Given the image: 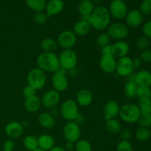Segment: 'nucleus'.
I'll use <instances>...</instances> for the list:
<instances>
[{"label": "nucleus", "instance_id": "a18cd8bd", "mask_svg": "<svg viewBox=\"0 0 151 151\" xmlns=\"http://www.w3.org/2000/svg\"><path fill=\"white\" fill-rule=\"evenodd\" d=\"M15 148V143L13 139H7V141L4 142L3 145L2 150L3 151H13Z\"/></svg>", "mask_w": 151, "mask_h": 151}, {"label": "nucleus", "instance_id": "6e6d98bb", "mask_svg": "<svg viewBox=\"0 0 151 151\" xmlns=\"http://www.w3.org/2000/svg\"><path fill=\"white\" fill-rule=\"evenodd\" d=\"M142 1H143V0H142Z\"/></svg>", "mask_w": 151, "mask_h": 151}, {"label": "nucleus", "instance_id": "ea45409f", "mask_svg": "<svg viewBox=\"0 0 151 151\" xmlns=\"http://www.w3.org/2000/svg\"><path fill=\"white\" fill-rule=\"evenodd\" d=\"M47 16L46 13H43V12H38L36 13L34 16V22L36 24L40 25H44V24L47 22Z\"/></svg>", "mask_w": 151, "mask_h": 151}, {"label": "nucleus", "instance_id": "2eb2a0df", "mask_svg": "<svg viewBox=\"0 0 151 151\" xmlns=\"http://www.w3.org/2000/svg\"><path fill=\"white\" fill-rule=\"evenodd\" d=\"M99 66L105 73L111 74L116 71V59L111 55H103L99 60Z\"/></svg>", "mask_w": 151, "mask_h": 151}, {"label": "nucleus", "instance_id": "2f4dec72", "mask_svg": "<svg viewBox=\"0 0 151 151\" xmlns=\"http://www.w3.org/2000/svg\"><path fill=\"white\" fill-rule=\"evenodd\" d=\"M136 138L140 142H145L151 137V131L148 128L140 127L135 132Z\"/></svg>", "mask_w": 151, "mask_h": 151}, {"label": "nucleus", "instance_id": "393cba45", "mask_svg": "<svg viewBox=\"0 0 151 151\" xmlns=\"http://www.w3.org/2000/svg\"><path fill=\"white\" fill-rule=\"evenodd\" d=\"M90 29H91V25L89 22L81 19L75 24L72 31L77 35V37H82L86 35L89 32Z\"/></svg>", "mask_w": 151, "mask_h": 151}, {"label": "nucleus", "instance_id": "ddd939ff", "mask_svg": "<svg viewBox=\"0 0 151 151\" xmlns=\"http://www.w3.org/2000/svg\"><path fill=\"white\" fill-rule=\"evenodd\" d=\"M60 100V93L55 89L46 91L41 98V106L48 109H52L58 106Z\"/></svg>", "mask_w": 151, "mask_h": 151}, {"label": "nucleus", "instance_id": "f257e3e1", "mask_svg": "<svg viewBox=\"0 0 151 151\" xmlns=\"http://www.w3.org/2000/svg\"><path fill=\"white\" fill-rule=\"evenodd\" d=\"M111 23V15L109 9L104 6H97L90 15L89 24L91 27L102 31L107 29Z\"/></svg>", "mask_w": 151, "mask_h": 151}, {"label": "nucleus", "instance_id": "5fc2aeb1", "mask_svg": "<svg viewBox=\"0 0 151 151\" xmlns=\"http://www.w3.org/2000/svg\"><path fill=\"white\" fill-rule=\"evenodd\" d=\"M32 151H45V150H42V149H41V148H37V149H35V150H34Z\"/></svg>", "mask_w": 151, "mask_h": 151}, {"label": "nucleus", "instance_id": "7ed1b4c3", "mask_svg": "<svg viewBox=\"0 0 151 151\" xmlns=\"http://www.w3.org/2000/svg\"><path fill=\"white\" fill-rule=\"evenodd\" d=\"M119 116L122 121L127 123H135L138 122L141 116V111L137 105L126 103L120 107Z\"/></svg>", "mask_w": 151, "mask_h": 151}, {"label": "nucleus", "instance_id": "412c9836", "mask_svg": "<svg viewBox=\"0 0 151 151\" xmlns=\"http://www.w3.org/2000/svg\"><path fill=\"white\" fill-rule=\"evenodd\" d=\"M135 83L138 86L150 87L151 72L147 69H142L135 74Z\"/></svg>", "mask_w": 151, "mask_h": 151}, {"label": "nucleus", "instance_id": "79ce46f5", "mask_svg": "<svg viewBox=\"0 0 151 151\" xmlns=\"http://www.w3.org/2000/svg\"><path fill=\"white\" fill-rule=\"evenodd\" d=\"M139 58L145 63H151V50L147 49L142 51Z\"/></svg>", "mask_w": 151, "mask_h": 151}, {"label": "nucleus", "instance_id": "c9c22d12", "mask_svg": "<svg viewBox=\"0 0 151 151\" xmlns=\"http://www.w3.org/2000/svg\"><path fill=\"white\" fill-rule=\"evenodd\" d=\"M137 97L139 98H151V88L150 87L138 86Z\"/></svg>", "mask_w": 151, "mask_h": 151}, {"label": "nucleus", "instance_id": "aec40b11", "mask_svg": "<svg viewBox=\"0 0 151 151\" xmlns=\"http://www.w3.org/2000/svg\"><path fill=\"white\" fill-rule=\"evenodd\" d=\"M64 7V3L62 0H50L47 2L46 5V14L47 17H52L53 16L61 13Z\"/></svg>", "mask_w": 151, "mask_h": 151}, {"label": "nucleus", "instance_id": "864d4df0", "mask_svg": "<svg viewBox=\"0 0 151 151\" xmlns=\"http://www.w3.org/2000/svg\"><path fill=\"white\" fill-rule=\"evenodd\" d=\"M49 151H66L65 150L64 147H61V146H54L52 149H50Z\"/></svg>", "mask_w": 151, "mask_h": 151}, {"label": "nucleus", "instance_id": "4c0bfd02", "mask_svg": "<svg viewBox=\"0 0 151 151\" xmlns=\"http://www.w3.org/2000/svg\"><path fill=\"white\" fill-rule=\"evenodd\" d=\"M137 122L142 128H150L151 127V114H141V116H140Z\"/></svg>", "mask_w": 151, "mask_h": 151}, {"label": "nucleus", "instance_id": "6ab92c4d", "mask_svg": "<svg viewBox=\"0 0 151 151\" xmlns=\"http://www.w3.org/2000/svg\"><path fill=\"white\" fill-rule=\"evenodd\" d=\"M93 94L90 90L83 88L79 90L76 94V103L81 107H87L93 102Z\"/></svg>", "mask_w": 151, "mask_h": 151}, {"label": "nucleus", "instance_id": "09e8293b", "mask_svg": "<svg viewBox=\"0 0 151 151\" xmlns=\"http://www.w3.org/2000/svg\"><path fill=\"white\" fill-rule=\"evenodd\" d=\"M142 63V61L139 58H136L135 59H134L133 60V65H134V69H139V68L141 67Z\"/></svg>", "mask_w": 151, "mask_h": 151}, {"label": "nucleus", "instance_id": "b1692460", "mask_svg": "<svg viewBox=\"0 0 151 151\" xmlns=\"http://www.w3.org/2000/svg\"><path fill=\"white\" fill-rule=\"evenodd\" d=\"M24 109L29 113H35L41 109V101L38 96L35 95L32 97L26 98L24 100Z\"/></svg>", "mask_w": 151, "mask_h": 151}, {"label": "nucleus", "instance_id": "cd10ccee", "mask_svg": "<svg viewBox=\"0 0 151 151\" xmlns=\"http://www.w3.org/2000/svg\"><path fill=\"white\" fill-rule=\"evenodd\" d=\"M25 2L27 7L35 13L43 12L47 5L46 0H25Z\"/></svg>", "mask_w": 151, "mask_h": 151}, {"label": "nucleus", "instance_id": "a878e982", "mask_svg": "<svg viewBox=\"0 0 151 151\" xmlns=\"http://www.w3.org/2000/svg\"><path fill=\"white\" fill-rule=\"evenodd\" d=\"M94 8V3L91 0H82L78 4V12L81 16H90Z\"/></svg>", "mask_w": 151, "mask_h": 151}, {"label": "nucleus", "instance_id": "1a4fd4ad", "mask_svg": "<svg viewBox=\"0 0 151 151\" xmlns=\"http://www.w3.org/2000/svg\"><path fill=\"white\" fill-rule=\"evenodd\" d=\"M77 35L73 31L66 29L59 33L57 38L58 45L63 50L72 49L77 43Z\"/></svg>", "mask_w": 151, "mask_h": 151}, {"label": "nucleus", "instance_id": "72a5a7b5", "mask_svg": "<svg viewBox=\"0 0 151 151\" xmlns=\"http://www.w3.org/2000/svg\"><path fill=\"white\" fill-rule=\"evenodd\" d=\"M110 40L111 38L107 34V32H102L97 37L96 43H97V45L98 47L102 48V47L110 44Z\"/></svg>", "mask_w": 151, "mask_h": 151}, {"label": "nucleus", "instance_id": "f704fd0d", "mask_svg": "<svg viewBox=\"0 0 151 151\" xmlns=\"http://www.w3.org/2000/svg\"><path fill=\"white\" fill-rule=\"evenodd\" d=\"M136 44H137V47L139 50L143 51V50H147V48L150 46V41H149V38L145 35L144 36H140L137 38Z\"/></svg>", "mask_w": 151, "mask_h": 151}, {"label": "nucleus", "instance_id": "5701e85b", "mask_svg": "<svg viewBox=\"0 0 151 151\" xmlns=\"http://www.w3.org/2000/svg\"><path fill=\"white\" fill-rule=\"evenodd\" d=\"M38 148L49 151L55 146V139L52 135L43 134L38 137Z\"/></svg>", "mask_w": 151, "mask_h": 151}, {"label": "nucleus", "instance_id": "f3484780", "mask_svg": "<svg viewBox=\"0 0 151 151\" xmlns=\"http://www.w3.org/2000/svg\"><path fill=\"white\" fill-rule=\"evenodd\" d=\"M129 51V44L124 41H117L111 44V54L116 59L128 56Z\"/></svg>", "mask_w": 151, "mask_h": 151}, {"label": "nucleus", "instance_id": "4be33fe9", "mask_svg": "<svg viewBox=\"0 0 151 151\" xmlns=\"http://www.w3.org/2000/svg\"><path fill=\"white\" fill-rule=\"evenodd\" d=\"M38 122L42 128L46 129L53 128L56 123L55 116L48 112H43L40 114L38 117Z\"/></svg>", "mask_w": 151, "mask_h": 151}, {"label": "nucleus", "instance_id": "bb28decb", "mask_svg": "<svg viewBox=\"0 0 151 151\" xmlns=\"http://www.w3.org/2000/svg\"><path fill=\"white\" fill-rule=\"evenodd\" d=\"M58 46L57 41L51 38H44L40 44V47L44 52H54Z\"/></svg>", "mask_w": 151, "mask_h": 151}, {"label": "nucleus", "instance_id": "20e7f679", "mask_svg": "<svg viewBox=\"0 0 151 151\" xmlns=\"http://www.w3.org/2000/svg\"><path fill=\"white\" fill-rule=\"evenodd\" d=\"M59 113L61 117L68 122L75 121L79 114V108L76 101L72 99H67L62 103Z\"/></svg>", "mask_w": 151, "mask_h": 151}, {"label": "nucleus", "instance_id": "49530a36", "mask_svg": "<svg viewBox=\"0 0 151 151\" xmlns=\"http://www.w3.org/2000/svg\"><path fill=\"white\" fill-rule=\"evenodd\" d=\"M119 134H120V138L122 139V140H126V141H129L130 139L132 137L131 132L127 128H124V129L121 130Z\"/></svg>", "mask_w": 151, "mask_h": 151}, {"label": "nucleus", "instance_id": "a19ab883", "mask_svg": "<svg viewBox=\"0 0 151 151\" xmlns=\"http://www.w3.org/2000/svg\"><path fill=\"white\" fill-rule=\"evenodd\" d=\"M35 93H36V91L33 88H32L30 86L28 85V84L25 86L24 87L23 90H22V94H23V96L25 97V99L29 98V97H32V96H35Z\"/></svg>", "mask_w": 151, "mask_h": 151}, {"label": "nucleus", "instance_id": "f8f14e48", "mask_svg": "<svg viewBox=\"0 0 151 151\" xmlns=\"http://www.w3.org/2000/svg\"><path fill=\"white\" fill-rule=\"evenodd\" d=\"M109 11L114 19H122L128 13V6L123 0H113L109 4Z\"/></svg>", "mask_w": 151, "mask_h": 151}, {"label": "nucleus", "instance_id": "37998d69", "mask_svg": "<svg viewBox=\"0 0 151 151\" xmlns=\"http://www.w3.org/2000/svg\"><path fill=\"white\" fill-rule=\"evenodd\" d=\"M137 106H139L140 110L151 106V98H139L138 100Z\"/></svg>", "mask_w": 151, "mask_h": 151}, {"label": "nucleus", "instance_id": "8fccbe9b", "mask_svg": "<svg viewBox=\"0 0 151 151\" xmlns=\"http://www.w3.org/2000/svg\"><path fill=\"white\" fill-rule=\"evenodd\" d=\"M75 148V143L72 142H66L65 145V150H72Z\"/></svg>", "mask_w": 151, "mask_h": 151}, {"label": "nucleus", "instance_id": "9b49d317", "mask_svg": "<svg viewBox=\"0 0 151 151\" xmlns=\"http://www.w3.org/2000/svg\"><path fill=\"white\" fill-rule=\"evenodd\" d=\"M134 70L133 59L130 57L125 56L116 60V67L115 72L119 76L127 78L133 73Z\"/></svg>", "mask_w": 151, "mask_h": 151}, {"label": "nucleus", "instance_id": "4468645a", "mask_svg": "<svg viewBox=\"0 0 151 151\" xmlns=\"http://www.w3.org/2000/svg\"><path fill=\"white\" fill-rule=\"evenodd\" d=\"M4 133L9 139H16L23 134L24 126L18 121H11L6 125Z\"/></svg>", "mask_w": 151, "mask_h": 151}, {"label": "nucleus", "instance_id": "a211bd4d", "mask_svg": "<svg viewBox=\"0 0 151 151\" xmlns=\"http://www.w3.org/2000/svg\"><path fill=\"white\" fill-rule=\"evenodd\" d=\"M143 15L139 10H132L128 12L125 16L126 25L130 27H138L142 24Z\"/></svg>", "mask_w": 151, "mask_h": 151}, {"label": "nucleus", "instance_id": "6e6552de", "mask_svg": "<svg viewBox=\"0 0 151 151\" xmlns=\"http://www.w3.org/2000/svg\"><path fill=\"white\" fill-rule=\"evenodd\" d=\"M51 81L53 89L59 93L65 91L69 87V80L66 75V71L61 69L52 73Z\"/></svg>", "mask_w": 151, "mask_h": 151}, {"label": "nucleus", "instance_id": "c756f323", "mask_svg": "<svg viewBox=\"0 0 151 151\" xmlns=\"http://www.w3.org/2000/svg\"><path fill=\"white\" fill-rule=\"evenodd\" d=\"M23 145L25 149L29 151H32L38 148V137L33 135H27L23 140Z\"/></svg>", "mask_w": 151, "mask_h": 151}, {"label": "nucleus", "instance_id": "603ef678", "mask_svg": "<svg viewBox=\"0 0 151 151\" xmlns=\"http://www.w3.org/2000/svg\"><path fill=\"white\" fill-rule=\"evenodd\" d=\"M140 111H141V114H151V106L145 108Z\"/></svg>", "mask_w": 151, "mask_h": 151}, {"label": "nucleus", "instance_id": "de8ad7c7", "mask_svg": "<svg viewBox=\"0 0 151 151\" xmlns=\"http://www.w3.org/2000/svg\"><path fill=\"white\" fill-rule=\"evenodd\" d=\"M101 53L102 55H111V44H108L105 47L101 48ZM112 55V54H111Z\"/></svg>", "mask_w": 151, "mask_h": 151}, {"label": "nucleus", "instance_id": "0eeeda50", "mask_svg": "<svg viewBox=\"0 0 151 151\" xmlns=\"http://www.w3.org/2000/svg\"><path fill=\"white\" fill-rule=\"evenodd\" d=\"M107 34L110 38L117 41H123L129 34V29L125 24L114 22L110 24L107 28Z\"/></svg>", "mask_w": 151, "mask_h": 151}, {"label": "nucleus", "instance_id": "c03bdc74", "mask_svg": "<svg viewBox=\"0 0 151 151\" xmlns=\"http://www.w3.org/2000/svg\"><path fill=\"white\" fill-rule=\"evenodd\" d=\"M142 32L145 36L151 38V20L147 21L144 24L142 27Z\"/></svg>", "mask_w": 151, "mask_h": 151}, {"label": "nucleus", "instance_id": "f03ea898", "mask_svg": "<svg viewBox=\"0 0 151 151\" xmlns=\"http://www.w3.org/2000/svg\"><path fill=\"white\" fill-rule=\"evenodd\" d=\"M37 67L44 72H52L60 69L58 56L55 52H42L37 57Z\"/></svg>", "mask_w": 151, "mask_h": 151}, {"label": "nucleus", "instance_id": "9d476101", "mask_svg": "<svg viewBox=\"0 0 151 151\" xmlns=\"http://www.w3.org/2000/svg\"><path fill=\"white\" fill-rule=\"evenodd\" d=\"M63 135L66 142L75 143L81 139V130L80 125L74 121L68 122L63 128Z\"/></svg>", "mask_w": 151, "mask_h": 151}, {"label": "nucleus", "instance_id": "39448f33", "mask_svg": "<svg viewBox=\"0 0 151 151\" xmlns=\"http://www.w3.org/2000/svg\"><path fill=\"white\" fill-rule=\"evenodd\" d=\"M27 81L28 85L30 86L35 91L42 89L47 83L46 73L38 67L33 68L28 72Z\"/></svg>", "mask_w": 151, "mask_h": 151}, {"label": "nucleus", "instance_id": "7c9ffc66", "mask_svg": "<svg viewBox=\"0 0 151 151\" xmlns=\"http://www.w3.org/2000/svg\"><path fill=\"white\" fill-rule=\"evenodd\" d=\"M138 86L134 81H127L124 86V93L128 98H134L137 97V91Z\"/></svg>", "mask_w": 151, "mask_h": 151}, {"label": "nucleus", "instance_id": "c85d7f7f", "mask_svg": "<svg viewBox=\"0 0 151 151\" xmlns=\"http://www.w3.org/2000/svg\"><path fill=\"white\" fill-rule=\"evenodd\" d=\"M106 128L109 133L113 134H119L122 128L120 122L116 118L106 121Z\"/></svg>", "mask_w": 151, "mask_h": 151}, {"label": "nucleus", "instance_id": "dca6fc26", "mask_svg": "<svg viewBox=\"0 0 151 151\" xmlns=\"http://www.w3.org/2000/svg\"><path fill=\"white\" fill-rule=\"evenodd\" d=\"M119 110H120V106L117 102L115 100H109L105 103L103 106V113L104 119H106V121L114 119L119 116Z\"/></svg>", "mask_w": 151, "mask_h": 151}, {"label": "nucleus", "instance_id": "3c124183", "mask_svg": "<svg viewBox=\"0 0 151 151\" xmlns=\"http://www.w3.org/2000/svg\"><path fill=\"white\" fill-rule=\"evenodd\" d=\"M83 121H84V116L83 114H78V116H77V118L75 119V120L74 121V122H75L77 124L80 125V124H82L83 122Z\"/></svg>", "mask_w": 151, "mask_h": 151}, {"label": "nucleus", "instance_id": "423d86ee", "mask_svg": "<svg viewBox=\"0 0 151 151\" xmlns=\"http://www.w3.org/2000/svg\"><path fill=\"white\" fill-rule=\"evenodd\" d=\"M60 69L63 70H72L78 63V55L72 49L63 50L58 56Z\"/></svg>", "mask_w": 151, "mask_h": 151}, {"label": "nucleus", "instance_id": "e433bc0d", "mask_svg": "<svg viewBox=\"0 0 151 151\" xmlns=\"http://www.w3.org/2000/svg\"><path fill=\"white\" fill-rule=\"evenodd\" d=\"M116 151H133V146L129 141L121 139L116 145Z\"/></svg>", "mask_w": 151, "mask_h": 151}, {"label": "nucleus", "instance_id": "58836bf2", "mask_svg": "<svg viewBox=\"0 0 151 151\" xmlns=\"http://www.w3.org/2000/svg\"><path fill=\"white\" fill-rule=\"evenodd\" d=\"M139 11L142 15H151V0H143L140 4Z\"/></svg>", "mask_w": 151, "mask_h": 151}, {"label": "nucleus", "instance_id": "473e14b6", "mask_svg": "<svg viewBox=\"0 0 151 151\" xmlns=\"http://www.w3.org/2000/svg\"><path fill=\"white\" fill-rule=\"evenodd\" d=\"M75 148L76 151H92L91 143L85 139H80L77 141L75 143Z\"/></svg>", "mask_w": 151, "mask_h": 151}]
</instances>
